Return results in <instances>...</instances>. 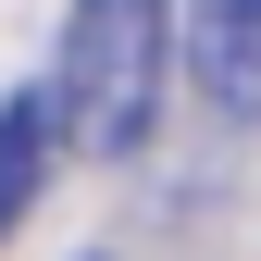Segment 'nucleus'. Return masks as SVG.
<instances>
[{"instance_id":"7ed1b4c3","label":"nucleus","mask_w":261,"mask_h":261,"mask_svg":"<svg viewBox=\"0 0 261 261\" xmlns=\"http://www.w3.org/2000/svg\"><path fill=\"white\" fill-rule=\"evenodd\" d=\"M50 149H62V100H50V87L0 100V237L38 212V187H50Z\"/></svg>"},{"instance_id":"f03ea898","label":"nucleus","mask_w":261,"mask_h":261,"mask_svg":"<svg viewBox=\"0 0 261 261\" xmlns=\"http://www.w3.org/2000/svg\"><path fill=\"white\" fill-rule=\"evenodd\" d=\"M187 75L212 112H261V0H199L187 13Z\"/></svg>"},{"instance_id":"f257e3e1","label":"nucleus","mask_w":261,"mask_h":261,"mask_svg":"<svg viewBox=\"0 0 261 261\" xmlns=\"http://www.w3.org/2000/svg\"><path fill=\"white\" fill-rule=\"evenodd\" d=\"M162 62H174V13H162V0H75V25H62V75H50L75 149L124 162V149L149 137Z\"/></svg>"}]
</instances>
